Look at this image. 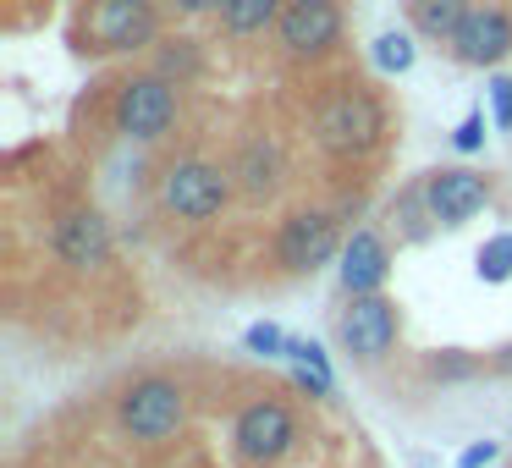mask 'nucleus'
Here are the masks:
<instances>
[{
  "instance_id": "obj_19",
  "label": "nucleus",
  "mask_w": 512,
  "mask_h": 468,
  "mask_svg": "<svg viewBox=\"0 0 512 468\" xmlns=\"http://www.w3.org/2000/svg\"><path fill=\"white\" fill-rule=\"evenodd\" d=\"M413 56H419V50H413V39L402 34V28H386V34L375 39V67L380 72H408Z\"/></svg>"
},
{
  "instance_id": "obj_21",
  "label": "nucleus",
  "mask_w": 512,
  "mask_h": 468,
  "mask_svg": "<svg viewBox=\"0 0 512 468\" xmlns=\"http://www.w3.org/2000/svg\"><path fill=\"white\" fill-rule=\"evenodd\" d=\"M452 144L463 149V155H474V149H485V111H468L463 122H457Z\"/></svg>"
},
{
  "instance_id": "obj_25",
  "label": "nucleus",
  "mask_w": 512,
  "mask_h": 468,
  "mask_svg": "<svg viewBox=\"0 0 512 468\" xmlns=\"http://www.w3.org/2000/svg\"><path fill=\"white\" fill-rule=\"evenodd\" d=\"M171 12H182V17H204V12H221L226 0H166Z\"/></svg>"
},
{
  "instance_id": "obj_7",
  "label": "nucleus",
  "mask_w": 512,
  "mask_h": 468,
  "mask_svg": "<svg viewBox=\"0 0 512 468\" xmlns=\"http://www.w3.org/2000/svg\"><path fill=\"white\" fill-rule=\"evenodd\" d=\"M177 122V83L160 78V72H144V78H127L122 94H116V127L127 138H160Z\"/></svg>"
},
{
  "instance_id": "obj_16",
  "label": "nucleus",
  "mask_w": 512,
  "mask_h": 468,
  "mask_svg": "<svg viewBox=\"0 0 512 468\" xmlns=\"http://www.w3.org/2000/svg\"><path fill=\"white\" fill-rule=\"evenodd\" d=\"M276 171H281V160L270 144H248L243 160H237V177H243L248 199H270V193H276Z\"/></svg>"
},
{
  "instance_id": "obj_14",
  "label": "nucleus",
  "mask_w": 512,
  "mask_h": 468,
  "mask_svg": "<svg viewBox=\"0 0 512 468\" xmlns=\"http://www.w3.org/2000/svg\"><path fill=\"white\" fill-rule=\"evenodd\" d=\"M468 12H474L468 0H408L413 28H419L430 45H457V34H463Z\"/></svg>"
},
{
  "instance_id": "obj_6",
  "label": "nucleus",
  "mask_w": 512,
  "mask_h": 468,
  "mask_svg": "<svg viewBox=\"0 0 512 468\" xmlns=\"http://www.w3.org/2000/svg\"><path fill=\"white\" fill-rule=\"evenodd\" d=\"M276 39L292 61H320L342 45V6L336 0H287Z\"/></svg>"
},
{
  "instance_id": "obj_23",
  "label": "nucleus",
  "mask_w": 512,
  "mask_h": 468,
  "mask_svg": "<svg viewBox=\"0 0 512 468\" xmlns=\"http://www.w3.org/2000/svg\"><path fill=\"white\" fill-rule=\"evenodd\" d=\"M193 67H199V56H193V45H188V39H177V50H160V78H166V72L188 78Z\"/></svg>"
},
{
  "instance_id": "obj_20",
  "label": "nucleus",
  "mask_w": 512,
  "mask_h": 468,
  "mask_svg": "<svg viewBox=\"0 0 512 468\" xmlns=\"http://www.w3.org/2000/svg\"><path fill=\"white\" fill-rule=\"evenodd\" d=\"M243 342L254 347V353H265V358H287V336H281L276 325H265V320H259V325H248V331H243Z\"/></svg>"
},
{
  "instance_id": "obj_15",
  "label": "nucleus",
  "mask_w": 512,
  "mask_h": 468,
  "mask_svg": "<svg viewBox=\"0 0 512 468\" xmlns=\"http://www.w3.org/2000/svg\"><path fill=\"white\" fill-rule=\"evenodd\" d=\"M281 12H287V0H226V6H221V28L232 39H248V34L276 28Z\"/></svg>"
},
{
  "instance_id": "obj_10",
  "label": "nucleus",
  "mask_w": 512,
  "mask_h": 468,
  "mask_svg": "<svg viewBox=\"0 0 512 468\" xmlns=\"http://www.w3.org/2000/svg\"><path fill=\"white\" fill-rule=\"evenodd\" d=\"M424 199H430L435 226H463L490 204V182L468 166H441L424 177Z\"/></svg>"
},
{
  "instance_id": "obj_5",
  "label": "nucleus",
  "mask_w": 512,
  "mask_h": 468,
  "mask_svg": "<svg viewBox=\"0 0 512 468\" xmlns=\"http://www.w3.org/2000/svg\"><path fill=\"white\" fill-rule=\"evenodd\" d=\"M292 441H298V419H292L287 402H270V397L248 402L232 424V446L248 468H265V463H276V457H287Z\"/></svg>"
},
{
  "instance_id": "obj_11",
  "label": "nucleus",
  "mask_w": 512,
  "mask_h": 468,
  "mask_svg": "<svg viewBox=\"0 0 512 468\" xmlns=\"http://www.w3.org/2000/svg\"><path fill=\"white\" fill-rule=\"evenodd\" d=\"M452 50H457V61H463V67H496V61H507V50H512V17L501 12V6H474Z\"/></svg>"
},
{
  "instance_id": "obj_17",
  "label": "nucleus",
  "mask_w": 512,
  "mask_h": 468,
  "mask_svg": "<svg viewBox=\"0 0 512 468\" xmlns=\"http://www.w3.org/2000/svg\"><path fill=\"white\" fill-rule=\"evenodd\" d=\"M391 221L402 226V237H408V243H424V237H430L435 215H430V199H424V182H413V188L391 204Z\"/></svg>"
},
{
  "instance_id": "obj_8",
  "label": "nucleus",
  "mask_w": 512,
  "mask_h": 468,
  "mask_svg": "<svg viewBox=\"0 0 512 468\" xmlns=\"http://www.w3.org/2000/svg\"><path fill=\"white\" fill-rule=\"evenodd\" d=\"M342 248L347 243H342V232H336V221H331V215H320V210L287 215L281 232H276V259L287 270H298V276H314V270L331 265Z\"/></svg>"
},
{
  "instance_id": "obj_13",
  "label": "nucleus",
  "mask_w": 512,
  "mask_h": 468,
  "mask_svg": "<svg viewBox=\"0 0 512 468\" xmlns=\"http://www.w3.org/2000/svg\"><path fill=\"white\" fill-rule=\"evenodd\" d=\"M56 254L67 259L72 270H94V265H111L116 243H111V226L100 221L94 210H78L56 226Z\"/></svg>"
},
{
  "instance_id": "obj_9",
  "label": "nucleus",
  "mask_w": 512,
  "mask_h": 468,
  "mask_svg": "<svg viewBox=\"0 0 512 468\" xmlns=\"http://www.w3.org/2000/svg\"><path fill=\"white\" fill-rule=\"evenodd\" d=\"M336 336H342V347L358 364H380V358L391 353V342H397V309H391L380 292L375 298H347Z\"/></svg>"
},
{
  "instance_id": "obj_4",
  "label": "nucleus",
  "mask_w": 512,
  "mask_h": 468,
  "mask_svg": "<svg viewBox=\"0 0 512 468\" xmlns=\"http://www.w3.org/2000/svg\"><path fill=\"white\" fill-rule=\"evenodd\" d=\"M160 34L155 0H89L83 12V50H138Z\"/></svg>"
},
{
  "instance_id": "obj_22",
  "label": "nucleus",
  "mask_w": 512,
  "mask_h": 468,
  "mask_svg": "<svg viewBox=\"0 0 512 468\" xmlns=\"http://www.w3.org/2000/svg\"><path fill=\"white\" fill-rule=\"evenodd\" d=\"M490 111L501 133H512V78H490Z\"/></svg>"
},
{
  "instance_id": "obj_3",
  "label": "nucleus",
  "mask_w": 512,
  "mask_h": 468,
  "mask_svg": "<svg viewBox=\"0 0 512 468\" xmlns=\"http://www.w3.org/2000/svg\"><path fill=\"white\" fill-rule=\"evenodd\" d=\"M160 204L177 221H215L232 204V171L210 166V160H177L160 177Z\"/></svg>"
},
{
  "instance_id": "obj_12",
  "label": "nucleus",
  "mask_w": 512,
  "mask_h": 468,
  "mask_svg": "<svg viewBox=\"0 0 512 468\" xmlns=\"http://www.w3.org/2000/svg\"><path fill=\"white\" fill-rule=\"evenodd\" d=\"M386 270H391V254H386V237L380 232H353L342 248V292L347 298H375L386 287Z\"/></svg>"
},
{
  "instance_id": "obj_1",
  "label": "nucleus",
  "mask_w": 512,
  "mask_h": 468,
  "mask_svg": "<svg viewBox=\"0 0 512 468\" xmlns=\"http://www.w3.org/2000/svg\"><path fill=\"white\" fill-rule=\"evenodd\" d=\"M386 133V111H380L375 94L364 89H347L331 94V100L314 111V138H320L325 155H369Z\"/></svg>"
},
{
  "instance_id": "obj_18",
  "label": "nucleus",
  "mask_w": 512,
  "mask_h": 468,
  "mask_svg": "<svg viewBox=\"0 0 512 468\" xmlns=\"http://www.w3.org/2000/svg\"><path fill=\"white\" fill-rule=\"evenodd\" d=\"M479 281H490V287H501V281H512V232L490 237L485 248H479Z\"/></svg>"
},
{
  "instance_id": "obj_24",
  "label": "nucleus",
  "mask_w": 512,
  "mask_h": 468,
  "mask_svg": "<svg viewBox=\"0 0 512 468\" xmlns=\"http://www.w3.org/2000/svg\"><path fill=\"white\" fill-rule=\"evenodd\" d=\"M485 463H496V441H474L463 457H457V468H485Z\"/></svg>"
},
{
  "instance_id": "obj_2",
  "label": "nucleus",
  "mask_w": 512,
  "mask_h": 468,
  "mask_svg": "<svg viewBox=\"0 0 512 468\" xmlns=\"http://www.w3.org/2000/svg\"><path fill=\"white\" fill-rule=\"evenodd\" d=\"M116 419H122V430L133 435V441L155 446V441H171V435L188 424V397H182L177 380L144 375L116 397Z\"/></svg>"
}]
</instances>
